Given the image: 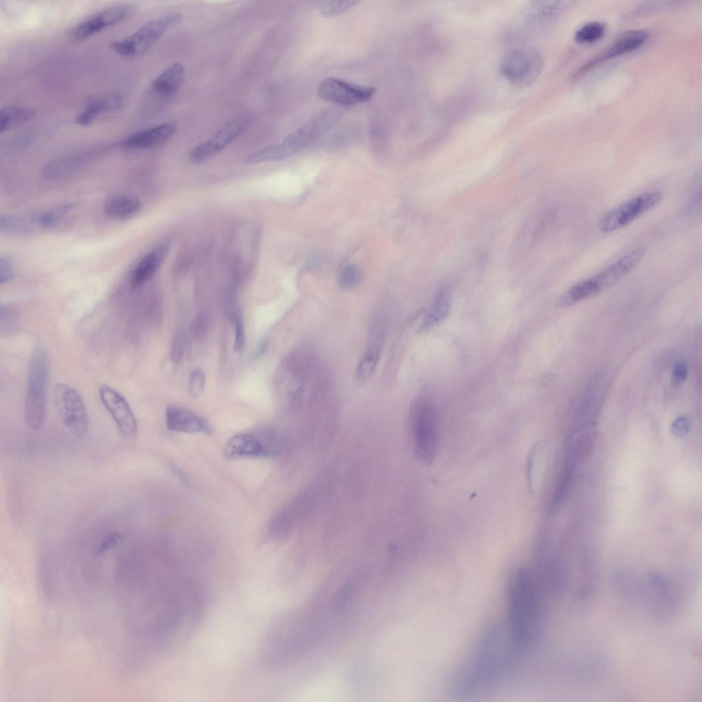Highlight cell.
I'll return each mask as SVG.
<instances>
[{"instance_id": "cell-20", "label": "cell", "mask_w": 702, "mask_h": 702, "mask_svg": "<svg viewBox=\"0 0 702 702\" xmlns=\"http://www.w3.org/2000/svg\"><path fill=\"white\" fill-rule=\"evenodd\" d=\"M123 99L119 93H110L90 100L77 114L75 122L80 125H88L100 114L121 108Z\"/></svg>"}, {"instance_id": "cell-9", "label": "cell", "mask_w": 702, "mask_h": 702, "mask_svg": "<svg viewBox=\"0 0 702 702\" xmlns=\"http://www.w3.org/2000/svg\"><path fill=\"white\" fill-rule=\"evenodd\" d=\"M54 400L60 419L75 437H83L88 429V417L82 398L78 392L66 383H58L53 390Z\"/></svg>"}, {"instance_id": "cell-37", "label": "cell", "mask_w": 702, "mask_h": 702, "mask_svg": "<svg viewBox=\"0 0 702 702\" xmlns=\"http://www.w3.org/2000/svg\"><path fill=\"white\" fill-rule=\"evenodd\" d=\"M121 540V535L116 532L111 533L105 537L100 545L99 550L105 552L119 544Z\"/></svg>"}, {"instance_id": "cell-3", "label": "cell", "mask_w": 702, "mask_h": 702, "mask_svg": "<svg viewBox=\"0 0 702 702\" xmlns=\"http://www.w3.org/2000/svg\"><path fill=\"white\" fill-rule=\"evenodd\" d=\"M341 111L335 108L322 110L278 143L259 150L245 161L247 165L274 161L291 156L315 142L339 120Z\"/></svg>"}, {"instance_id": "cell-35", "label": "cell", "mask_w": 702, "mask_h": 702, "mask_svg": "<svg viewBox=\"0 0 702 702\" xmlns=\"http://www.w3.org/2000/svg\"><path fill=\"white\" fill-rule=\"evenodd\" d=\"M13 277V269L10 259L6 256L0 258V283L3 285Z\"/></svg>"}, {"instance_id": "cell-13", "label": "cell", "mask_w": 702, "mask_h": 702, "mask_svg": "<svg viewBox=\"0 0 702 702\" xmlns=\"http://www.w3.org/2000/svg\"><path fill=\"white\" fill-rule=\"evenodd\" d=\"M101 400L115 422L121 435L134 438L138 426L134 415L124 397L112 387L103 385L99 389Z\"/></svg>"}, {"instance_id": "cell-29", "label": "cell", "mask_w": 702, "mask_h": 702, "mask_svg": "<svg viewBox=\"0 0 702 702\" xmlns=\"http://www.w3.org/2000/svg\"><path fill=\"white\" fill-rule=\"evenodd\" d=\"M73 205L65 204L53 210L40 215V225L43 228H53L58 226L73 210Z\"/></svg>"}, {"instance_id": "cell-15", "label": "cell", "mask_w": 702, "mask_h": 702, "mask_svg": "<svg viewBox=\"0 0 702 702\" xmlns=\"http://www.w3.org/2000/svg\"><path fill=\"white\" fill-rule=\"evenodd\" d=\"M645 252L646 249L642 246L634 249L616 263L590 278L597 293L618 283L638 264Z\"/></svg>"}, {"instance_id": "cell-7", "label": "cell", "mask_w": 702, "mask_h": 702, "mask_svg": "<svg viewBox=\"0 0 702 702\" xmlns=\"http://www.w3.org/2000/svg\"><path fill=\"white\" fill-rule=\"evenodd\" d=\"M180 13H171L149 21L128 37L114 41L111 47L117 53L134 57L147 52L166 32L179 25Z\"/></svg>"}, {"instance_id": "cell-24", "label": "cell", "mask_w": 702, "mask_h": 702, "mask_svg": "<svg viewBox=\"0 0 702 702\" xmlns=\"http://www.w3.org/2000/svg\"><path fill=\"white\" fill-rule=\"evenodd\" d=\"M381 332L367 346L356 367L355 376L360 381H365L374 373L378 365L383 346Z\"/></svg>"}, {"instance_id": "cell-10", "label": "cell", "mask_w": 702, "mask_h": 702, "mask_svg": "<svg viewBox=\"0 0 702 702\" xmlns=\"http://www.w3.org/2000/svg\"><path fill=\"white\" fill-rule=\"evenodd\" d=\"M662 198L663 195L659 191L649 192L633 197L604 215L598 223V228L604 233L621 228L657 205Z\"/></svg>"}, {"instance_id": "cell-2", "label": "cell", "mask_w": 702, "mask_h": 702, "mask_svg": "<svg viewBox=\"0 0 702 702\" xmlns=\"http://www.w3.org/2000/svg\"><path fill=\"white\" fill-rule=\"evenodd\" d=\"M537 580L527 570L514 569L507 584L506 623L525 651L535 637L540 616V596Z\"/></svg>"}, {"instance_id": "cell-8", "label": "cell", "mask_w": 702, "mask_h": 702, "mask_svg": "<svg viewBox=\"0 0 702 702\" xmlns=\"http://www.w3.org/2000/svg\"><path fill=\"white\" fill-rule=\"evenodd\" d=\"M543 64L542 56L537 50L522 46L508 50L500 61L499 69L507 82L517 86H526L538 77Z\"/></svg>"}, {"instance_id": "cell-27", "label": "cell", "mask_w": 702, "mask_h": 702, "mask_svg": "<svg viewBox=\"0 0 702 702\" xmlns=\"http://www.w3.org/2000/svg\"><path fill=\"white\" fill-rule=\"evenodd\" d=\"M541 228V221L536 217L529 218L515 239L514 250L524 251L530 248L537 239Z\"/></svg>"}, {"instance_id": "cell-4", "label": "cell", "mask_w": 702, "mask_h": 702, "mask_svg": "<svg viewBox=\"0 0 702 702\" xmlns=\"http://www.w3.org/2000/svg\"><path fill=\"white\" fill-rule=\"evenodd\" d=\"M49 380L48 355L45 349L38 345L32 351L29 363L25 401V422L31 429L38 430L43 425Z\"/></svg>"}, {"instance_id": "cell-6", "label": "cell", "mask_w": 702, "mask_h": 702, "mask_svg": "<svg viewBox=\"0 0 702 702\" xmlns=\"http://www.w3.org/2000/svg\"><path fill=\"white\" fill-rule=\"evenodd\" d=\"M285 439L278 432L266 429L234 435L228 440L223 454L228 459L267 458L279 455Z\"/></svg>"}, {"instance_id": "cell-33", "label": "cell", "mask_w": 702, "mask_h": 702, "mask_svg": "<svg viewBox=\"0 0 702 702\" xmlns=\"http://www.w3.org/2000/svg\"><path fill=\"white\" fill-rule=\"evenodd\" d=\"M234 322L235 328L234 349L235 351L239 352L245 344V330L242 317L239 314L235 315Z\"/></svg>"}, {"instance_id": "cell-32", "label": "cell", "mask_w": 702, "mask_h": 702, "mask_svg": "<svg viewBox=\"0 0 702 702\" xmlns=\"http://www.w3.org/2000/svg\"><path fill=\"white\" fill-rule=\"evenodd\" d=\"M206 384V376L201 367L194 370L189 378V389L191 396L193 398L199 397L204 390Z\"/></svg>"}, {"instance_id": "cell-25", "label": "cell", "mask_w": 702, "mask_h": 702, "mask_svg": "<svg viewBox=\"0 0 702 702\" xmlns=\"http://www.w3.org/2000/svg\"><path fill=\"white\" fill-rule=\"evenodd\" d=\"M36 112L32 108L18 106H5L0 112V132L15 128L32 120Z\"/></svg>"}, {"instance_id": "cell-26", "label": "cell", "mask_w": 702, "mask_h": 702, "mask_svg": "<svg viewBox=\"0 0 702 702\" xmlns=\"http://www.w3.org/2000/svg\"><path fill=\"white\" fill-rule=\"evenodd\" d=\"M39 219L40 215H5L0 217V228L11 233H25L31 231L36 226H40Z\"/></svg>"}, {"instance_id": "cell-23", "label": "cell", "mask_w": 702, "mask_h": 702, "mask_svg": "<svg viewBox=\"0 0 702 702\" xmlns=\"http://www.w3.org/2000/svg\"><path fill=\"white\" fill-rule=\"evenodd\" d=\"M141 207V203L138 198L125 195L110 196L103 205L105 214L116 219L130 218L136 214Z\"/></svg>"}, {"instance_id": "cell-34", "label": "cell", "mask_w": 702, "mask_h": 702, "mask_svg": "<svg viewBox=\"0 0 702 702\" xmlns=\"http://www.w3.org/2000/svg\"><path fill=\"white\" fill-rule=\"evenodd\" d=\"M688 375V367L683 362L677 363L673 368L671 382L675 387H681L685 382Z\"/></svg>"}, {"instance_id": "cell-19", "label": "cell", "mask_w": 702, "mask_h": 702, "mask_svg": "<svg viewBox=\"0 0 702 702\" xmlns=\"http://www.w3.org/2000/svg\"><path fill=\"white\" fill-rule=\"evenodd\" d=\"M167 251L168 246L163 245L145 255L137 263L131 274V286L138 287L149 280L161 265L167 256Z\"/></svg>"}, {"instance_id": "cell-36", "label": "cell", "mask_w": 702, "mask_h": 702, "mask_svg": "<svg viewBox=\"0 0 702 702\" xmlns=\"http://www.w3.org/2000/svg\"><path fill=\"white\" fill-rule=\"evenodd\" d=\"M689 427L688 420L684 416H681L677 418L672 424L671 432L676 436H683L688 433Z\"/></svg>"}, {"instance_id": "cell-11", "label": "cell", "mask_w": 702, "mask_h": 702, "mask_svg": "<svg viewBox=\"0 0 702 702\" xmlns=\"http://www.w3.org/2000/svg\"><path fill=\"white\" fill-rule=\"evenodd\" d=\"M376 89L360 86L335 77H327L319 84L318 94L323 99L343 106H351L369 101Z\"/></svg>"}, {"instance_id": "cell-28", "label": "cell", "mask_w": 702, "mask_h": 702, "mask_svg": "<svg viewBox=\"0 0 702 702\" xmlns=\"http://www.w3.org/2000/svg\"><path fill=\"white\" fill-rule=\"evenodd\" d=\"M605 29V25L601 22H589L577 31L574 40L579 44L593 43L603 36Z\"/></svg>"}, {"instance_id": "cell-21", "label": "cell", "mask_w": 702, "mask_h": 702, "mask_svg": "<svg viewBox=\"0 0 702 702\" xmlns=\"http://www.w3.org/2000/svg\"><path fill=\"white\" fill-rule=\"evenodd\" d=\"M185 69L180 62H176L158 75L152 84V90L161 96L171 97L182 85Z\"/></svg>"}, {"instance_id": "cell-22", "label": "cell", "mask_w": 702, "mask_h": 702, "mask_svg": "<svg viewBox=\"0 0 702 702\" xmlns=\"http://www.w3.org/2000/svg\"><path fill=\"white\" fill-rule=\"evenodd\" d=\"M450 306V289L447 286H443L437 291L426 312L421 325V329L428 330L442 322L446 318Z\"/></svg>"}, {"instance_id": "cell-31", "label": "cell", "mask_w": 702, "mask_h": 702, "mask_svg": "<svg viewBox=\"0 0 702 702\" xmlns=\"http://www.w3.org/2000/svg\"><path fill=\"white\" fill-rule=\"evenodd\" d=\"M357 3L356 1H325L320 5L319 11L322 16L331 17L346 12Z\"/></svg>"}, {"instance_id": "cell-16", "label": "cell", "mask_w": 702, "mask_h": 702, "mask_svg": "<svg viewBox=\"0 0 702 702\" xmlns=\"http://www.w3.org/2000/svg\"><path fill=\"white\" fill-rule=\"evenodd\" d=\"M128 5H119L108 8L77 25L71 35L75 40L90 37L102 29L122 20L130 12Z\"/></svg>"}, {"instance_id": "cell-1", "label": "cell", "mask_w": 702, "mask_h": 702, "mask_svg": "<svg viewBox=\"0 0 702 702\" xmlns=\"http://www.w3.org/2000/svg\"><path fill=\"white\" fill-rule=\"evenodd\" d=\"M524 651L506 622L490 623L480 636L473 659L451 675L450 692L457 697L474 694L498 679Z\"/></svg>"}, {"instance_id": "cell-12", "label": "cell", "mask_w": 702, "mask_h": 702, "mask_svg": "<svg viewBox=\"0 0 702 702\" xmlns=\"http://www.w3.org/2000/svg\"><path fill=\"white\" fill-rule=\"evenodd\" d=\"M247 123L245 117L230 121L210 139L194 147L189 154L190 160L199 163L217 154L245 131Z\"/></svg>"}, {"instance_id": "cell-5", "label": "cell", "mask_w": 702, "mask_h": 702, "mask_svg": "<svg viewBox=\"0 0 702 702\" xmlns=\"http://www.w3.org/2000/svg\"><path fill=\"white\" fill-rule=\"evenodd\" d=\"M410 427L414 452L423 463L431 464L437 451L436 415L432 402L426 398L417 400L410 411Z\"/></svg>"}, {"instance_id": "cell-30", "label": "cell", "mask_w": 702, "mask_h": 702, "mask_svg": "<svg viewBox=\"0 0 702 702\" xmlns=\"http://www.w3.org/2000/svg\"><path fill=\"white\" fill-rule=\"evenodd\" d=\"M361 273L359 268L354 265L346 266L339 276V285L346 289L355 288L361 282Z\"/></svg>"}, {"instance_id": "cell-18", "label": "cell", "mask_w": 702, "mask_h": 702, "mask_svg": "<svg viewBox=\"0 0 702 702\" xmlns=\"http://www.w3.org/2000/svg\"><path fill=\"white\" fill-rule=\"evenodd\" d=\"M178 128L176 121H170L147 128L125 138L121 145L128 149H146L161 145L167 142Z\"/></svg>"}, {"instance_id": "cell-17", "label": "cell", "mask_w": 702, "mask_h": 702, "mask_svg": "<svg viewBox=\"0 0 702 702\" xmlns=\"http://www.w3.org/2000/svg\"><path fill=\"white\" fill-rule=\"evenodd\" d=\"M166 424L169 430L187 433L212 434L210 424L198 414L185 408L169 405L165 413Z\"/></svg>"}, {"instance_id": "cell-14", "label": "cell", "mask_w": 702, "mask_h": 702, "mask_svg": "<svg viewBox=\"0 0 702 702\" xmlns=\"http://www.w3.org/2000/svg\"><path fill=\"white\" fill-rule=\"evenodd\" d=\"M648 38V32L643 29L630 30L622 34L603 51L580 67L573 77H579L603 62L636 50L646 43Z\"/></svg>"}]
</instances>
